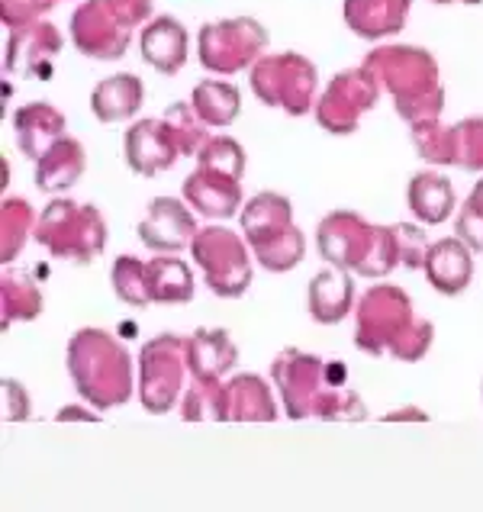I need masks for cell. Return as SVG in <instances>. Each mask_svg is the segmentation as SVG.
Here are the masks:
<instances>
[{"instance_id":"obj_1","label":"cell","mask_w":483,"mask_h":512,"mask_svg":"<svg viewBox=\"0 0 483 512\" xmlns=\"http://www.w3.org/2000/svg\"><path fill=\"white\" fill-rule=\"evenodd\" d=\"M184 49H187V33L171 17H158L142 33V55L158 71H178L184 65Z\"/></svg>"}]
</instances>
